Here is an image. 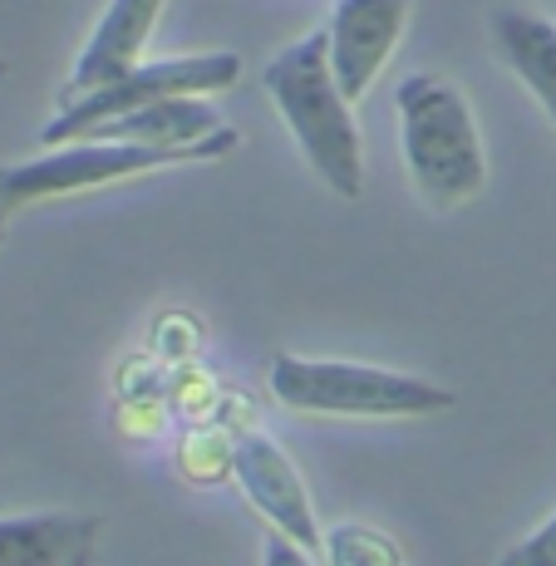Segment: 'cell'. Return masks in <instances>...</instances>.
I'll return each instance as SVG.
<instances>
[{"instance_id": "5b68a950", "label": "cell", "mask_w": 556, "mask_h": 566, "mask_svg": "<svg viewBox=\"0 0 556 566\" xmlns=\"http://www.w3.org/2000/svg\"><path fill=\"white\" fill-rule=\"evenodd\" d=\"M242 80V60L232 50H217V54H172V60H148L138 64L134 74L114 80L99 94H84L70 108L50 118L40 128V144L50 148H70L80 144L90 128L108 124V118H124L134 108L162 104V99H207V94H222Z\"/></svg>"}, {"instance_id": "5bb4252c", "label": "cell", "mask_w": 556, "mask_h": 566, "mask_svg": "<svg viewBox=\"0 0 556 566\" xmlns=\"http://www.w3.org/2000/svg\"><path fill=\"white\" fill-rule=\"evenodd\" d=\"M497 566H556V517L542 522L532 537H522Z\"/></svg>"}, {"instance_id": "8fae6325", "label": "cell", "mask_w": 556, "mask_h": 566, "mask_svg": "<svg viewBox=\"0 0 556 566\" xmlns=\"http://www.w3.org/2000/svg\"><path fill=\"white\" fill-rule=\"evenodd\" d=\"M493 45L556 124V25L552 20L527 15V10H493Z\"/></svg>"}, {"instance_id": "52a82bcc", "label": "cell", "mask_w": 556, "mask_h": 566, "mask_svg": "<svg viewBox=\"0 0 556 566\" xmlns=\"http://www.w3.org/2000/svg\"><path fill=\"white\" fill-rule=\"evenodd\" d=\"M413 0H335L331 10V74L340 84V94L359 104L375 84V74L385 70L389 50L405 35Z\"/></svg>"}, {"instance_id": "e0dca14e", "label": "cell", "mask_w": 556, "mask_h": 566, "mask_svg": "<svg viewBox=\"0 0 556 566\" xmlns=\"http://www.w3.org/2000/svg\"><path fill=\"white\" fill-rule=\"evenodd\" d=\"M6 74H10V64H6V60H0V80H6Z\"/></svg>"}, {"instance_id": "3957f363", "label": "cell", "mask_w": 556, "mask_h": 566, "mask_svg": "<svg viewBox=\"0 0 556 566\" xmlns=\"http://www.w3.org/2000/svg\"><path fill=\"white\" fill-rule=\"evenodd\" d=\"M271 395L301 413H340V419H419L453 409V389L433 379L395 375V369L350 365V360H271Z\"/></svg>"}, {"instance_id": "8992f818", "label": "cell", "mask_w": 556, "mask_h": 566, "mask_svg": "<svg viewBox=\"0 0 556 566\" xmlns=\"http://www.w3.org/2000/svg\"><path fill=\"white\" fill-rule=\"evenodd\" d=\"M232 473H237V483H242L246 503L271 522V532L291 537L305 552H315L325 542V532L315 527L311 493H305L296 463L286 459V449H281L276 439H266V433H256V429L232 433Z\"/></svg>"}, {"instance_id": "6da1fadb", "label": "cell", "mask_w": 556, "mask_h": 566, "mask_svg": "<svg viewBox=\"0 0 556 566\" xmlns=\"http://www.w3.org/2000/svg\"><path fill=\"white\" fill-rule=\"evenodd\" d=\"M271 104L296 134L305 163L321 172V182L335 198L355 202L365 192V148H359V124L350 99L340 94L331 74V35L311 30L296 45H286L261 70Z\"/></svg>"}, {"instance_id": "277c9868", "label": "cell", "mask_w": 556, "mask_h": 566, "mask_svg": "<svg viewBox=\"0 0 556 566\" xmlns=\"http://www.w3.org/2000/svg\"><path fill=\"white\" fill-rule=\"evenodd\" d=\"M242 144L237 128L202 138V144H70L50 148V154L30 163H10L0 168V212L45 202V198H70V192H90L118 178H138V172L168 168V163H207L227 158Z\"/></svg>"}, {"instance_id": "2e32d148", "label": "cell", "mask_w": 556, "mask_h": 566, "mask_svg": "<svg viewBox=\"0 0 556 566\" xmlns=\"http://www.w3.org/2000/svg\"><path fill=\"white\" fill-rule=\"evenodd\" d=\"M6 217H10V212H0V242H6Z\"/></svg>"}, {"instance_id": "30bf717a", "label": "cell", "mask_w": 556, "mask_h": 566, "mask_svg": "<svg viewBox=\"0 0 556 566\" xmlns=\"http://www.w3.org/2000/svg\"><path fill=\"white\" fill-rule=\"evenodd\" d=\"M222 128H227L222 114L207 99H162L90 128L80 144H202V138L222 134Z\"/></svg>"}, {"instance_id": "7a4b0ae2", "label": "cell", "mask_w": 556, "mask_h": 566, "mask_svg": "<svg viewBox=\"0 0 556 566\" xmlns=\"http://www.w3.org/2000/svg\"><path fill=\"white\" fill-rule=\"evenodd\" d=\"M395 104L405 163L419 198L429 207H458L478 198L487 182V158L463 94L439 74H409L395 90Z\"/></svg>"}, {"instance_id": "7c38bea8", "label": "cell", "mask_w": 556, "mask_h": 566, "mask_svg": "<svg viewBox=\"0 0 556 566\" xmlns=\"http://www.w3.org/2000/svg\"><path fill=\"white\" fill-rule=\"evenodd\" d=\"M321 552L331 566H405L399 542L385 537L379 527H365V522H340V527H331Z\"/></svg>"}, {"instance_id": "ba28073f", "label": "cell", "mask_w": 556, "mask_h": 566, "mask_svg": "<svg viewBox=\"0 0 556 566\" xmlns=\"http://www.w3.org/2000/svg\"><path fill=\"white\" fill-rule=\"evenodd\" d=\"M162 6H168V0H108V10H104L99 25H94L90 45L80 50L70 80L60 84V108H70L74 99H84V94H99L114 80H124V74L138 70V64H144L138 54H144Z\"/></svg>"}, {"instance_id": "9c48e42d", "label": "cell", "mask_w": 556, "mask_h": 566, "mask_svg": "<svg viewBox=\"0 0 556 566\" xmlns=\"http://www.w3.org/2000/svg\"><path fill=\"white\" fill-rule=\"evenodd\" d=\"M104 537L99 513L0 517V566H94Z\"/></svg>"}, {"instance_id": "9a60e30c", "label": "cell", "mask_w": 556, "mask_h": 566, "mask_svg": "<svg viewBox=\"0 0 556 566\" xmlns=\"http://www.w3.org/2000/svg\"><path fill=\"white\" fill-rule=\"evenodd\" d=\"M261 566H315L311 552L296 547L291 537H281V532H271L266 547H261Z\"/></svg>"}, {"instance_id": "4fadbf2b", "label": "cell", "mask_w": 556, "mask_h": 566, "mask_svg": "<svg viewBox=\"0 0 556 566\" xmlns=\"http://www.w3.org/2000/svg\"><path fill=\"white\" fill-rule=\"evenodd\" d=\"M182 473L188 478H222L232 473V433H217V429H198L182 439Z\"/></svg>"}]
</instances>
